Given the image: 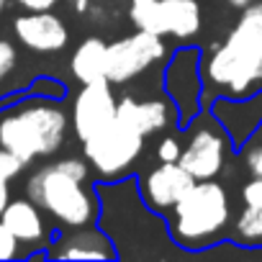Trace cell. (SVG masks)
Segmentation results:
<instances>
[{"label":"cell","instance_id":"obj_7","mask_svg":"<svg viewBox=\"0 0 262 262\" xmlns=\"http://www.w3.org/2000/svg\"><path fill=\"white\" fill-rule=\"evenodd\" d=\"M162 90L178 108V126L185 128L206 105V82H203V52L198 47L178 49L162 72Z\"/></svg>","mask_w":262,"mask_h":262},{"label":"cell","instance_id":"obj_27","mask_svg":"<svg viewBox=\"0 0 262 262\" xmlns=\"http://www.w3.org/2000/svg\"><path fill=\"white\" fill-rule=\"evenodd\" d=\"M242 206H262V178H249L242 185Z\"/></svg>","mask_w":262,"mask_h":262},{"label":"cell","instance_id":"obj_29","mask_svg":"<svg viewBox=\"0 0 262 262\" xmlns=\"http://www.w3.org/2000/svg\"><path fill=\"white\" fill-rule=\"evenodd\" d=\"M8 203H11V180H0V216H3Z\"/></svg>","mask_w":262,"mask_h":262},{"label":"cell","instance_id":"obj_4","mask_svg":"<svg viewBox=\"0 0 262 262\" xmlns=\"http://www.w3.org/2000/svg\"><path fill=\"white\" fill-rule=\"evenodd\" d=\"M231 221L234 211L229 190L216 178L195 180V185L167 213L172 242L190 254L221 244L224 236L231 231Z\"/></svg>","mask_w":262,"mask_h":262},{"label":"cell","instance_id":"obj_5","mask_svg":"<svg viewBox=\"0 0 262 262\" xmlns=\"http://www.w3.org/2000/svg\"><path fill=\"white\" fill-rule=\"evenodd\" d=\"M147 137H142L134 126L116 118L95 137L82 142V157L98 172L100 180H118L131 172L144 152Z\"/></svg>","mask_w":262,"mask_h":262},{"label":"cell","instance_id":"obj_8","mask_svg":"<svg viewBox=\"0 0 262 262\" xmlns=\"http://www.w3.org/2000/svg\"><path fill=\"white\" fill-rule=\"evenodd\" d=\"M167 44L162 36L149 31H134L126 39L111 41L105 52V80L113 85H126L144 75L152 64L165 62Z\"/></svg>","mask_w":262,"mask_h":262},{"label":"cell","instance_id":"obj_20","mask_svg":"<svg viewBox=\"0 0 262 262\" xmlns=\"http://www.w3.org/2000/svg\"><path fill=\"white\" fill-rule=\"evenodd\" d=\"M18 64H21L18 47L11 39H0V100H11L21 93L18 82H13Z\"/></svg>","mask_w":262,"mask_h":262},{"label":"cell","instance_id":"obj_24","mask_svg":"<svg viewBox=\"0 0 262 262\" xmlns=\"http://www.w3.org/2000/svg\"><path fill=\"white\" fill-rule=\"evenodd\" d=\"M157 162H178L180 155H183V142L175 137V134H165L160 142H157Z\"/></svg>","mask_w":262,"mask_h":262},{"label":"cell","instance_id":"obj_32","mask_svg":"<svg viewBox=\"0 0 262 262\" xmlns=\"http://www.w3.org/2000/svg\"><path fill=\"white\" fill-rule=\"evenodd\" d=\"M144 3H157V0H131V6H144Z\"/></svg>","mask_w":262,"mask_h":262},{"label":"cell","instance_id":"obj_23","mask_svg":"<svg viewBox=\"0 0 262 262\" xmlns=\"http://www.w3.org/2000/svg\"><path fill=\"white\" fill-rule=\"evenodd\" d=\"M29 93L31 95H39V98H49V100H64L67 98V85L57 77H34V82L29 85Z\"/></svg>","mask_w":262,"mask_h":262},{"label":"cell","instance_id":"obj_13","mask_svg":"<svg viewBox=\"0 0 262 262\" xmlns=\"http://www.w3.org/2000/svg\"><path fill=\"white\" fill-rule=\"evenodd\" d=\"M47 257H54V259H118L111 236L98 224L62 229V234H52Z\"/></svg>","mask_w":262,"mask_h":262},{"label":"cell","instance_id":"obj_34","mask_svg":"<svg viewBox=\"0 0 262 262\" xmlns=\"http://www.w3.org/2000/svg\"><path fill=\"white\" fill-rule=\"evenodd\" d=\"M3 103H6V100H0V105H3Z\"/></svg>","mask_w":262,"mask_h":262},{"label":"cell","instance_id":"obj_9","mask_svg":"<svg viewBox=\"0 0 262 262\" xmlns=\"http://www.w3.org/2000/svg\"><path fill=\"white\" fill-rule=\"evenodd\" d=\"M116 111H118V98L113 93L111 80L103 77V80L80 85L70 105V126L75 131V137L80 139V144L95 137L98 131H103L108 123H113Z\"/></svg>","mask_w":262,"mask_h":262},{"label":"cell","instance_id":"obj_16","mask_svg":"<svg viewBox=\"0 0 262 262\" xmlns=\"http://www.w3.org/2000/svg\"><path fill=\"white\" fill-rule=\"evenodd\" d=\"M221 44L244 59H262V0H252L247 8H242V16Z\"/></svg>","mask_w":262,"mask_h":262},{"label":"cell","instance_id":"obj_25","mask_svg":"<svg viewBox=\"0 0 262 262\" xmlns=\"http://www.w3.org/2000/svg\"><path fill=\"white\" fill-rule=\"evenodd\" d=\"M24 170H26V165L21 162V157H16L6 147H0V180H16Z\"/></svg>","mask_w":262,"mask_h":262},{"label":"cell","instance_id":"obj_15","mask_svg":"<svg viewBox=\"0 0 262 262\" xmlns=\"http://www.w3.org/2000/svg\"><path fill=\"white\" fill-rule=\"evenodd\" d=\"M8 226V231L18 239L21 249L29 247V249H41L44 244L52 242V229L47 224V213L31 201V198H11V203L6 206L3 216H0ZM24 257H26V249H24Z\"/></svg>","mask_w":262,"mask_h":262},{"label":"cell","instance_id":"obj_19","mask_svg":"<svg viewBox=\"0 0 262 262\" xmlns=\"http://www.w3.org/2000/svg\"><path fill=\"white\" fill-rule=\"evenodd\" d=\"M231 242L247 249L262 247V206H242L231 221Z\"/></svg>","mask_w":262,"mask_h":262},{"label":"cell","instance_id":"obj_10","mask_svg":"<svg viewBox=\"0 0 262 262\" xmlns=\"http://www.w3.org/2000/svg\"><path fill=\"white\" fill-rule=\"evenodd\" d=\"M211 116L224 126V131L231 139L234 152L244 147L252 134L262 126V88L252 90L244 98H231V95H216L206 105Z\"/></svg>","mask_w":262,"mask_h":262},{"label":"cell","instance_id":"obj_31","mask_svg":"<svg viewBox=\"0 0 262 262\" xmlns=\"http://www.w3.org/2000/svg\"><path fill=\"white\" fill-rule=\"evenodd\" d=\"M226 3L231 6V8H236V11H242V8H247L252 0H226Z\"/></svg>","mask_w":262,"mask_h":262},{"label":"cell","instance_id":"obj_18","mask_svg":"<svg viewBox=\"0 0 262 262\" xmlns=\"http://www.w3.org/2000/svg\"><path fill=\"white\" fill-rule=\"evenodd\" d=\"M105 52H108V44L100 36L82 39L75 47L72 57H70V72H72V77L80 85L103 80L105 77Z\"/></svg>","mask_w":262,"mask_h":262},{"label":"cell","instance_id":"obj_14","mask_svg":"<svg viewBox=\"0 0 262 262\" xmlns=\"http://www.w3.org/2000/svg\"><path fill=\"white\" fill-rule=\"evenodd\" d=\"M116 118L134 126L142 137H152V134H160V131L170 128L172 123L178 126V108L167 95L144 98V100H139L134 95H123V98H118Z\"/></svg>","mask_w":262,"mask_h":262},{"label":"cell","instance_id":"obj_11","mask_svg":"<svg viewBox=\"0 0 262 262\" xmlns=\"http://www.w3.org/2000/svg\"><path fill=\"white\" fill-rule=\"evenodd\" d=\"M137 185L142 201L152 211L167 216L172 206L195 185V178L180 162H157L155 167H149L144 175L137 178Z\"/></svg>","mask_w":262,"mask_h":262},{"label":"cell","instance_id":"obj_28","mask_svg":"<svg viewBox=\"0 0 262 262\" xmlns=\"http://www.w3.org/2000/svg\"><path fill=\"white\" fill-rule=\"evenodd\" d=\"M24 11H52L59 0H13Z\"/></svg>","mask_w":262,"mask_h":262},{"label":"cell","instance_id":"obj_21","mask_svg":"<svg viewBox=\"0 0 262 262\" xmlns=\"http://www.w3.org/2000/svg\"><path fill=\"white\" fill-rule=\"evenodd\" d=\"M128 18L139 31H149L157 36H165V11H162V0L157 3H144V6H131Z\"/></svg>","mask_w":262,"mask_h":262},{"label":"cell","instance_id":"obj_33","mask_svg":"<svg viewBox=\"0 0 262 262\" xmlns=\"http://www.w3.org/2000/svg\"><path fill=\"white\" fill-rule=\"evenodd\" d=\"M6 8H8V0H0V13H3Z\"/></svg>","mask_w":262,"mask_h":262},{"label":"cell","instance_id":"obj_6","mask_svg":"<svg viewBox=\"0 0 262 262\" xmlns=\"http://www.w3.org/2000/svg\"><path fill=\"white\" fill-rule=\"evenodd\" d=\"M185 128H188V142L183 144V155L178 162L195 180L219 178L226 170V162L234 152L224 126L211 116L208 108H203Z\"/></svg>","mask_w":262,"mask_h":262},{"label":"cell","instance_id":"obj_26","mask_svg":"<svg viewBox=\"0 0 262 262\" xmlns=\"http://www.w3.org/2000/svg\"><path fill=\"white\" fill-rule=\"evenodd\" d=\"M18 257H24L18 239L8 231V226L3 221H0V259H18Z\"/></svg>","mask_w":262,"mask_h":262},{"label":"cell","instance_id":"obj_1","mask_svg":"<svg viewBox=\"0 0 262 262\" xmlns=\"http://www.w3.org/2000/svg\"><path fill=\"white\" fill-rule=\"evenodd\" d=\"M95 193L100 203L98 226L111 236L118 259H167L183 254L170 236L167 216L152 211L142 201L137 178L123 175V180H100Z\"/></svg>","mask_w":262,"mask_h":262},{"label":"cell","instance_id":"obj_22","mask_svg":"<svg viewBox=\"0 0 262 262\" xmlns=\"http://www.w3.org/2000/svg\"><path fill=\"white\" fill-rule=\"evenodd\" d=\"M239 160L244 162L252 178H262V126L254 131L244 147H239Z\"/></svg>","mask_w":262,"mask_h":262},{"label":"cell","instance_id":"obj_12","mask_svg":"<svg viewBox=\"0 0 262 262\" xmlns=\"http://www.w3.org/2000/svg\"><path fill=\"white\" fill-rule=\"evenodd\" d=\"M13 36L21 47L36 54H54L67 47L70 29L52 11H26L13 18Z\"/></svg>","mask_w":262,"mask_h":262},{"label":"cell","instance_id":"obj_3","mask_svg":"<svg viewBox=\"0 0 262 262\" xmlns=\"http://www.w3.org/2000/svg\"><path fill=\"white\" fill-rule=\"evenodd\" d=\"M70 131V113L59 100L16 95L0 105V147L31 165L62 149Z\"/></svg>","mask_w":262,"mask_h":262},{"label":"cell","instance_id":"obj_17","mask_svg":"<svg viewBox=\"0 0 262 262\" xmlns=\"http://www.w3.org/2000/svg\"><path fill=\"white\" fill-rule=\"evenodd\" d=\"M165 11V36L178 41H190L203 26V13L198 0H162Z\"/></svg>","mask_w":262,"mask_h":262},{"label":"cell","instance_id":"obj_2","mask_svg":"<svg viewBox=\"0 0 262 262\" xmlns=\"http://www.w3.org/2000/svg\"><path fill=\"white\" fill-rule=\"evenodd\" d=\"M26 198L59 229L98 224L100 203L95 185H90V165L82 157H64L36 167L26 180Z\"/></svg>","mask_w":262,"mask_h":262},{"label":"cell","instance_id":"obj_30","mask_svg":"<svg viewBox=\"0 0 262 262\" xmlns=\"http://www.w3.org/2000/svg\"><path fill=\"white\" fill-rule=\"evenodd\" d=\"M90 3H93V0H70V6H72V11H75V13H80V16L90 11Z\"/></svg>","mask_w":262,"mask_h":262}]
</instances>
